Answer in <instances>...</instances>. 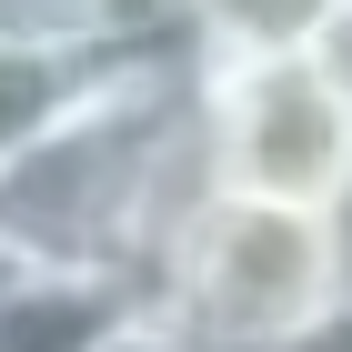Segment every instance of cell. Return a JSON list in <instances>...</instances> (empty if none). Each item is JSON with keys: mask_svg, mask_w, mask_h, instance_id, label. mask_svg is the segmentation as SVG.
I'll use <instances>...</instances> for the list:
<instances>
[{"mask_svg": "<svg viewBox=\"0 0 352 352\" xmlns=\"http://www.w3.org/2000/svg\"><path fill=\"white\" fill-rule=\"evenodd\" d=\"M221 182H212V141H201L191 51L182 41L121 51L0 171V272L141 292L171 232Z\"/></svg>", "mask_w": 352, "mask_h": 352, "instance_id": "obj_1", "label": "cell"}, {"mask_svg": "<svg viewBox=\"0 0 352 352\" xmlns=\"http://www.w3.org/2000/svg\"><path fill=\"white\" fill-rule=\"evenodd\" d=\"M141 302H162L201 352H302L352 322V221L212 191L151 262Z\"/></svg>", "mask_w": 352, "mask_h": 352, "instance_id": "obj_2", "label": "cell"}, {"mask_svg": "<svg viewBox=\"0 0 352 352\" xmlns=\"http://www.w3.org/2000/svg\"><path fill=\"white\" fill-rule=\"evenodd\" d=\"M191 91L221 191L352 221V21L312 51L212 60V71L191 60Z\"/></svg>", "mask_w": 352, "mask_h": 352, "instance_id": "obj_3", "label": "cell"}, {"mask_svg": "<svg viewBox=\"0 0 352 352\" xmlns=\"http://www.w3.org/2000/svg\"><path fill=\"white\" fill-rule=\"evenodd\" d=\"M352 21V0H162V30L201 71L212 60H262V51H312Z\"/></svg>", "mask_w": 352, "mask_h": 352, "instance_id": "obj_4", "label": "cell"}, {"mask_svg": "<svg viewBox=\"0 0 352 352\" xmlns=\"http://www.w3.org/2000/svg\"><path fill=\"white\" fill-rule=\"evenodd\" d=\"M151 41H171L151 0H0V51H21V60L101 71V60L151 51Z\"/></svg>", "mask_w": 352, "mask_h": 352, "instance_id": "obj_5", "label": "cell"}, {"mask_svg": "<svg viewBox=\"0 0 352 352\" xmlns=\"http://www.w3.org/2000/svg\"><path fill=\"white\" fill-rule=\"evenodd\" d=\"M121 302H131V292H101V282L0 272V352H91Z\"/></svg>", "mask_w": 352, "mask_h": 352, "instance_id": "obj_6", "label": "cell"}, {"mask_svg": "<svg viewBox=\"0 0 352 352\" xmlns=\"http://www.w3.org/2000/svg\"><path fill=\"white\" fill-rule=\"evenodd\" d=\"M81 81H91V71H71V60H21V51H0V171L71 111Z\"/></svg>", "mask_w": 352, "mask_h": 352, "instance_id": "obj_7", "label": "cell"}, {"mask_svg": "<svg viewBox=\"0 0 352 352\" xmlns=\"http://www.w3.org/2000/svg\"><path fill=\"white\" fill-rule=\"evenodd\" d=\"M91 352H201V342L171 322L162 302H141V292H131V302H121V312L101 322V342H91Z\"/></svg>", "mask_w": 352, "mask_h": 352, "instance_id": "obj_8", "label": "cell"}]
</instances>
